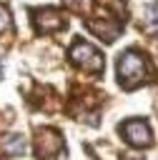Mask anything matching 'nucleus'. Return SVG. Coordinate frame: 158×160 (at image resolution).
Here are the masks:
<instances>
[{
	"mask_svg": "<svg viewBox=\"0 0 158 160\" xmlns=\"http://www.w3.org/2000/svg\"><path fill=\"white\" fill-rule=\"evenodd\" d=\"M150 75V62L145 60L143 52L138 50H125L118 58V82L125 90H133L138 85H143Z\"/></svg>",
	"mask_w": 158,
	"mask_h": 160,
	"instance_id": "f257e3e1",
	"label": "nucleus"
},
{
	"mask_svg": "<svg viewBox=\"0 0 158 160\" xmlns=\"http://www.w3.org/2000/svg\"><path fill=\"white\" fill-rule=\"evenodd\" d=\"M68 58L78 68H83L85 72H100L103 70V55L90 42H85V40H75L73 48H70V52H68Z\"/></svg>",
	"mask_w": 158,
	"mask_h": 160,
	"instance_id": "f03ea898",
	"label": "nucleus"
},
{
	"mask_svg": "<svg viewBox=\"0 0 158 160\" xmlns=\"http://www.w3.org/2000/svg\"><path fill=\"white\" fill-rule=\"evenodd\" d=\"M63 150H65V145H63L60 132H55L50 128L38 130V138H35V155H38V160H55Z\"/></svg>",
	"mask_w": 158,
	"mask_h": 160,
	"instance_id": "7ed1b4c3",
	"label": "nucleus"
},
{
	"mask_svg": "<svg viewBox=\"0 0 158 160\" xmlns=\"http://www.w3.org/2000/svg\"><path fill=\"white\" fill-rule=\"evenodd\" d=\"M120 132L125 135V142H130L133 148H148L153 142V135L145 120H128L120 125Z\"/></svg>",
	"mask_w": 158,
	"mask_h": 160,
	"instance_id": "20e7f679",
	"label": "nucleus"
},
{
	"mask_svg": "<svg viewBox=\"0 0 158 160\" xmlns=\"http://www.w3.org/2000/svg\"><path fill=\"white\" fill-rule=\"evenodd\" d=\"M33 22H35L38 32H53V30L65 28V18H63V12L55 10V8H40V10H33Z\"/></svg>",
	"mask_w": 158,
	"mask_h": 160,
	"instance_id": "39448f33",
	"label": "nucleus"
},
{
	"mask_svg": "<svg viewBox=\"0 0 158 160\" xmlns=\"http://www.w3.org/2000/svg\"><path fill=\"white\" fill-rule=\"evenodd\" d=\"M0 152L3 155H10V158H20L25 152V138L23 135H8L0 142Z\"/></svg>",
	"mask_w": 158,
	"mask_h": 160,
	"instance_id": "423d86ee",
	"label": "nucleus"
},
{
	"mask_svg": "<svg viewBox=\"0 0 158 160\" xmlns=\"http://www.w3.org/2000/svg\"><path fill=\"white\" fill-rule=\"evenodd\" d=\"M73 12H88V8H90V0H63Z\"/></svg>",
	"mask_w": 158,
	"mask_h": 160,
	"instance_id": "0eeeda50",
	"label": "nucleus"
},
{
	"mask_svg": "<svg viewBox=\"0 0 158 160\" xmlns=\"http://www.w3.org/2000/svg\"><path fill=\"white\" fill-rule=\"evenodd\" d=\"M148 28L158 30V2H153V5L148 8Z\"/></svg>",
	"mask_w": 158,
	"mask_h": 160,
	"instance_id": "6e6552de",
	"label": "nucleus"
},
{
	"mask_svg": "<svg viewBox=\"0 0 158 160\" xmlns=\"http://www.w3.org/2000/svg\"><path fill=\"white\" fill-rule=\"evenodd\" d=\"M10 28V15H8V10L5 8H0V32L3 30H8Z\"/></svg>",
	"mask_w": 158,
	"mask_h": 160,
	"instance_id": "1a4fd4ad",
	"label": "nucleus"
},
{
	"mask_svg": "<svg viewBox=\"0 0 158 160\" xmlns=\"http://www.w3.org/2000/svg\"><path fill=\"white\" fill-rule=\"evenodd\" d=\"M120 160H143V158H138V155H123Z\"/></svg>",
	"mask_w": 158,
	"mask_h": 160,
	"instance_id": "9d476101",
	"label": "nucleus"
},
{
	"mask_svg": "<svg viewBox=\"0 0 158 160\" xmlns=\"http://www.w3.org/2000/svg\"><path fill=\"white\" fill-rule=\"evenodd\" d=\"M0 78H3V65H0Z\"/></svg>",
	"mask_w": 158,
	"mask_h": 160,
	"instance_id": "9b49d317",
	"label": "nucleus"
}]
</instances>
